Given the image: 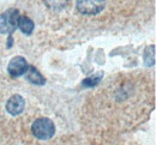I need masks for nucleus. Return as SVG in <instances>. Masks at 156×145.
Wrapping results in <instances>:
<instances>
[{
    "instance_id": "1",
    "label": "nucleus",
    "mask_w": 156,
    "mask_h": 145,
    "mask_svg": "<svg viewBox=\"0 0 156 145\" xmlns=\"http://www.w3.org/2000/svg\"><path fill=\"white\" fill-rule=\"evenodd\" d=\"M20 16V11L17 9H10L0 15V34L9 35V48L12 46V34L18 28Z\"/></svg>"
},
{
    "instance_id": "2",
    "label": "nucleus",
    "mask_w": 156,
    "mask_h": 145,
    "mask_svg": "<svg viewBox=\"0 0 156 145\" xmlns=\"http://www.w3.org/2000/svg\"><path fill=\"white\" fill-rule=\"evenodd\" d=\"M31 132L40 140H48L55 134V125L48 118H39L31 125Z\"/></svg>"
},
{
    "instance_id": "3",
    "label": "nucleus",
    "mask_w": 156,
    "mask_h": 145,
    "mask_svg": "<svg viewBox=\"0 0 156 145\" xmlns=\"http://www.w3.org/2000/svg\"><path fill=\"white\" fill-rule=\"evenodd\" d=\"M76 7L78 12L85 16H96L106 7V0H77Z\"/></svg>"
},
{
    "instance_id": "4",
    "label": "nucleus",
    "mask_w": 156,
    "mask_h": 145,
    "mask_svg": "<svg viewBox=\"0 0 156 145\" xmlns=\"http://www.w3.org/2000/svg\"><path fill=\"white\" fill-rule=\"evenodd\" d=\"M28 67H29V64L27 62V60L23 57H15V58L11 59V61L9 62L7 72L11 77L17 78V77L23 76L27 72Z\"/></svg>"
},
{
    "instance_id": "5",
    "label": "nucleus",
    "mask_w": 156,
    "mask_h": 145,
    "mask_svg": "<svg viewBox=\"0 0 156 145\" xmlns=\"http://www.w3.org/2000/svg\"><path fill=\"white\" fill-rule=\"evenodd\" d=\"M25 108V100L20 95H13L6 102V110L10 115L17 116L23 113Z\"/></svg>"
},
{
    "instance_id": "6",
    "label": "nucleus",
    "mask_w": 156,
    "mask_h": 145,
    "mask_svg": "<svg viewBox=\"0 0 156 145\" xmlns=\"http://www.w3.org/2000/svg\"><path fill=\"white\" fill-rule=\"evenodd\" d=\"M25 74V78L29 83L34 84V85H39V86H42L46 84V79L43 78V76L39 72V70H36L34 66H30L28 67L27 72L24 73Z\"/></svg>"
},
{
    "instance_id": "7",
    "label": "nucleus",
    "mask_w": 156,
    "mask_h": 145,
    "mask_svg": "<svg viewBox=\"0 0 156 145\" xmlns=\"http://www.w3.org/2000/svg\"><path fill=\"white\" fill-rule=\"evenodd\" d=\"M18 28L24 35H31L35 28L34 22L27 16H20L18 18Z\"/></svg>"
},
{
    "instance_id": "8",
    "label": "nucleus",
    "mask_w": 156,
    "mask_h": 145,
    "mask_svg": "<svg viewBox=\"0 0 156 145\" xmlns=\"http://www.w3.org/2000/svg\"><path fill=\"white\" fill-rule=\"evenodd\" d=\"M102 78H103V72L100 71L98 73H94L93 76L87 77L82 82V86H84V88H94V86H96V85L100 84V82L102 81Z\"/></svg>"
},
{
    "instance_id": "9",
    "label": "nucleus",
    "mask_w": 156,
    "mask_h": 145,
    "mask_svg": "<svg viewBox=\"0 0 156 145\" xmlns=\"http://www.w3.org/2000/svg\"><path fill=\"white\" fill-rule=\"evenodd\" d=\"M43 2L49 10L60 11V10H64L69 5L70 0H43Z\"/></svg>"
}]
</instances>
